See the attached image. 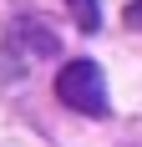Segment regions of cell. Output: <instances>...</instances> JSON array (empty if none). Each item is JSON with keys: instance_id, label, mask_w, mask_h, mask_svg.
Listing matches in <instances>:
<instances>
[{"instance_id": "cell-1", "label": "cell", "mask_w": 142, "mask_h": 147, "mask_svg": "<svg viewBox=\"0 0 142 147\" xmlns=\"http://www.w3.org/2000/svg\"><path fill=\"white\" fill-rule=\"evenodd\" d=\"M56 96L71 107V112H81V117H107L112 102H107V76H101L97 61H66L56 71Z\"/></svg>"}, {"instance_id": "cell-3", "label": "cell", "mask_w": 142, "mask_h": 147, "mask_svg": "<svg viewBox=\"0 0 142 147\" xmlns=\"http://www.w3.org/2000/svg\"><path fill=\"white\" fill-rule=\"evenodd\" d=\"M127 26L142 30V0H132V5H127Z\"/></svg>"}, {"instance_id": "cell-2", "label": "cell", "mask_w": 142, "mask_h": 147, "mask_svg": "<svg viewBox=\"0 0 142 147\" xmlns=\"http://www.w3.org/2000/svg\"><path fill=\"white\" fill-rule=\"evenodd\" d=\"M66 5H71V15H76L81 30H97L101 26V5H97V0H66Z\"/></svg>"}]
</instances>
